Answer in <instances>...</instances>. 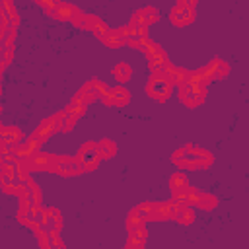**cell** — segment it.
Listing matches in <instances>:
<instances>
[{"label": "cell", "instance_id": "cell-1", "mask_svg": "<svg viewBox=\"0 0 249 249\" xmlns=\"http://www.w3.org/2000/svg\"><path fill=\"white\" fill-rule=\"evenodd\" d=\"M171 161L179 167V169H206L212 165L214 158L210 152L196 148V146H183L179 150L173 152Z\"/></svg>", "mask_w": 249, "mask_h": 249}, {"label": "cell", "instance_id": "cell-2", "mask_svg": "<svg viewBox=\"0 0 249 249\" xmlns=\"http://www.w3.org/2000/svg\"><path fill=\"white\" fill-rule=\"evenodd\" d=\"M171 89H173V82L161 72V74H154L152 72V76H150V82H148V86H146V93L152 97V99H156V101H160V103H165L167 99H169V95H171Z\"/></svg>", "mask_w": 249, "mask_h": 249}, {"label": "cell", "instance_id": "cell-3", "mask_svg": "<svg viewBox=\"0 0 249 249\" xmlns=\"http://www.w3.org/2000/svg\"><path fill=\"white\" fill-rule=\"evenodd\" d=\"M179 99L187 107H198L206 99V86L195 82H183L179 84Z\"/></svg>", "mask_w": 249, "mask_h": 249}, {"label": "cell", "instance_id": "cell-4", "mask_svg": "<svg viewBox=\"0 0 249 249\" xmlns=\"http://www.w3.org/2000/svg\"><path fill=\"white\" fill-rule=\"evenodd\" d=\"M74 160L78 161V165L82 167V171H93V169L99 165V161H101L97 144H93V142H86V144L78 150V154H76Z\"/></svg>", "mask_w": 249, "mask_h": 249}, {"label": "cell", "instance_id": "cell-5", "mask_svg": "<svg viewBox=\"0 0 249 249\" xmlns=\"http://www.w3.org/2000/svg\"><path fill=\"white\" fill-rule=\"evenodd\" d=\"M144 53H146V56H148L150 70H152L154 74H161L163 68H165V64H169V58H167L165 51H163L158 43H150Z\"/></svg>", "mask_w": 249, "mask_h": 249}, {"label": "cell", "instance_id": "cell-6", "mask_svg": "<svg viewBox=\"0 0 249 249\" xmlns=\"http://www.w3.org/2000/svg\"><path fill=\"white\" fill-rule=\"evenodd\" d=\"M41 144H43V140L33 132L31 136H27V138H21L12 150H14V154H16V158L18 160H25V158H29L31 154H35V152H39V148H41Z\"/></svg>", "mask_w": 249, "mask_h": 249}, {"label": "cell", "instance_id": "cell-7", "mask_svg": "<svg viewBox=\"0 0 249 249\" xmlns=\"http://www.w3.org/2000/svg\"><path fill=\"white\" fill-rule=\"evenodd\" d=\"M27 171H51L54 156L53 154H43V152H35L29 158L21 160Z\"/></svg>", "mask_w": 249, "mask_h": 249}, {"label": "cell", "instance_id": "cell-8", "mask_svg": "<svg viewBox=\"0 0 249 249\" xmlns=\"http://www.w3.org/2000/svg\"><path fill=\"white\" fill-rule=\"evenodd\" d=\"M51 171L53 173H58V175H64V177H72V175L84 173L82 167L78 165V161L74 158H66V156H54V161H53Z\"/></svg>", "mask_w": 249, "mask_h": 249}, {"label": "cell", "instance_id": "cell-9", "mask_svg": "<svg viewBox=\"0 0 249 249\" xmlns=\"http://www.w3.org/2000/svg\"><path fill=\"white\" fill-rule=\"evenodd\" d=\"M181 204L171 198V200H165V202H156L154 206V220H173L175 214L179 212Z\"/></svg>", "mask_w": 249, "mask_h": 249}, {"label": "cell", "instance_id": "cell-10", "mask_svg": "<svg viewBox=\"0 0 249 249\" xmlns=\"http://www.w3.org/2000/svg\"><path fill=\"white\" fill-rule=\"evenodd\" d=\"M200 70H202V74L206 76L208 82H212V80H222V78H226L228 72H230L228 64H226L224 60H220V58L210 60V62H208L204 68H200Z\"/></svg>", "mask_w": 249, "mask_h": 249}, {"label": "cell", "instance_id": "cell-11", "mask_svg": "<svg viewBox=\"0 0 249 249\" xmlns=\"http://www.w3.org/2000/svg\"><path fill=\"white\" fill-rule=\"evenodd\" d=\"M169 21L177 27H185L195 21V8H185V6H175L169 14Z\"/></svg>", "mask_w": 249, "mask_h": 249}, {"label": "cell", "instance_id": "cell-12", "mask_svg": "<svg viewBox=\"0 0 249 249\" xmlns=\"http://www.w3.org/2000/svg\"><path fill=\"white\" fill-rule=\"evenodd\" d=\"M128 37H148V23L146 19L142 18L140 12H136L132 18H130V23H128ZM126 37V39H128Z\"/></svg>", "mask_w": 249, "mask_h": 249}, {"label": "cell", "instance_id": "cell-13", "mask_svg": "<svg viewBox=\"0 0 249 249\" xmlns=\"http://www.w3.org/2000/svg\"><path fill=\"white\" fill-rule=\"evenodd\" d=\"M146 237H148V231H146L144 224L138 226V228H134V230H128V241H126V247H138V249H142L144 243H146Z\"/></svg>", "mask_w": 249, "mask_h": 249}, {"label": "cell", "instance_id": "cell-14", "mask_svg": "<svg viewBox=\"0 0 249 249\" xmlns=\"http://www.w3.org/2000/svg\"><path fill=\"white\" fill-rule=\"evenodd\" d=\"M0 136H2V142H4L6 148H14L23 138V134H21V130L18 126H4Z\"/></svg>", "mask_w": 249, "mask_h": 249}, {"label": "cell", "instance_id": "cell-15", "mask_svg": "<svg viewBox=\"0 0 249 249\" xmlns=\"http://www.w3.org/2000/svg\"><path fill=\"white\" fill-rule=\"evenodd\" d=\"M54 132H58V126H56V123H54V117H49V119H43L41 121V124L37 126V130H35V134L45 142L47 138H51Z\"/></svg>", "mask_w": 249, "mask_h": 249}, {"label": "cell", "instance_id": "cell-16", "mask_svg": "<svg viewBox=\"0 0 249 249\" xmlns=\"http://www.w3.org/2000/svg\"><path fill=\"white\" fill-rule=\"evenodd\" d=\"M109 93H111V99H113V107H124V105H128V101H130V93H128V89L123 88V86L109 88Z\"/></svg>", "mask_w": 249, "mask_h": 249}, {"label": "cell", "instance_id": "cell-17", "mask_svg": "<svg viewBox=\"0 0 249 249\" xmlns=\"http://www.w3.org/2000/svg\"><path fill=\"white\" fill-rule=\"evenodd\" d=\"M169 189H171L173 195H179V193L187 191V189H189V179H187V175H185L183 171L173 173V175L169 177Z\"/></svg>", "mask_w": 249, "mask_h": 249}, {"label": "cell", "instance_id": "cell-18", "mask_svg": "<svg viewBox=\"0 0 249 249\" xmlns=\"http://www.w3.org/2000/svg\"><path fill=\"white\" fill-rule=\"evenodd\" d=\"M163 74L173 82V86H175V84L179 86V84L187 82V74H189V70H185V68H177V66H173V64H165Z\"/></svg>", "mask_w": 249, "mask_h": 249}, {"label": "cell", "instance_id": "cell-19", "mask_svg": "<svg viewBox=\"0 0 249 249\" xmlns=\"http://www.w3.org/2000/svg\"><path fill=\"white\" fill-rule=\"evenodd\" d=\"M78 12V8H74L72 4H66V2H58V6L53 10V18H56V19H72V16Z\"/></svg>", "mask_w": 249, "mask_h": 249}, {"label": "cell", "instance_id": "cell-20", "mask_svg": "<svg viewBox=\"0 0 249 249\" xmlns=\"http://www.w3.org/2000/svg\"><path fill=\"white\" fill-rule=\"evenodd\" d=\"M76 99H80V101H84L86 105H89V103H93L95 99H99L97 97V93H95V89H93V86H91V82H88L86 86H82L80 88V91L74 95Z\"/></svg>", "mask_w": 249, "mask_h": 249}, {"label": "cell", "instance_id": "cell-21", "mask_svg": "<svg viewBox=\"0 0 249 249\" xmlns=\"http://www.w3.org/2000/svg\"><path fill=\"white\" fill-rule=\"evenodd\" d=\"M97 150H99L101 160H107V158H113L117 154V144L109 138H103V140L97 142Z\"/></svg>", "mask_w": 249, "mask_h": 249}, {"label": "cell", "instance_id": "cell-22", "mask_svg": "<svg viewBox=\"0 0 249 249\" xmlns=\"http://www.w3.org/2000/svg\"><path fill=\"white\" fill-rule=\"evenodd\" d=\"M88 29H91L95 37L103 39V35L107 33V29H109V27H107V25H105L97 16H88Z\"/></svg>", "mask_w": 249, "mask_h": 249}, {"label": "cell", "instance_id": "cell-23", "mask_svg": "<svg viewBox=\"0 0 249 249\" xmlns=\"http://www.w3.org/2000/svg\"><path fill=\"white\" fill-rule=\"evenodd\" d=\"M113 78H115L117 82H128V80L132 78V68H130V64L119 62V64L113 68Z\"/></svg>", "mask_w": 249, "mask_h": 249}, {"label": "cell", "instance_id": "cell-24", "mask_svg": "<svg viewBox=\"0 0 249 249\" xmlns=\"http://www.w3.org/2000/svg\"><path fill=\"white\" fill-rule=\"evenodd\" d=\"M173 220H177L181 226H191V224L195 222V212H193V208H191V206L181 204V208H179V212L175 214V218H173Z\"/></svg>", "mask_w": 249, "mask_h": 249}, {"label": "cell", "instance_id": "cell-25", "mask_svg": "<svg viewBox=\"0 0 249 249\" xmlns=\"http://www.w3.org/2000/svg\"><path fill=\"white\" fill-rule=\"evenodd\" d=\"M107 47H111V49H119V47H123L124 45V39L117 33V29H107V33L103 35V39H101Z\"/></svg>", "mask_w": 249, "mask_h": 249}, {"label": "cell", "instance_id": "cell-26", "mask_svg": "<svg viewBox=\"0 0 249 249\" xmlns=\"http://www.w3.org/2000/svg\"><path fill=\"white\" fill-rule=\"evenodd\" d=\"M47 210V218H49V231H58L62 226V216L58 212V208H45Z\"/></svg>", "mask_w": 249, "mask_h": 249}, {"label": "cell", "instance_id": "cell-27", "mask_svg": "<svg viewBox=\"0 0 249 249\" xmlns=\"http://www.w3.org/2000/svg\"><path fill=\"white\" fill-rule=\"evenodd\" d=\"M196 206H198V208H202V210H214V208L218 206V198H216L214 195H208V193H200Z\"/></svg>", "mask_w": 249, "mask_h": 249}, {"label": "cell", "instance_id": "cell-28", "mask_svg": "<svg viewBox=\"0 0 249 249\" xmlns=\"http://www.w3.org/2000/svg\"><path fill=\"white\" fill-rule=\"evenodd\" d=\"M154 206H156V202H144V204L136 206L134 212H136L144 222H148V220H154Z\"/></svg>", "mask_w": 249, "mask_h": 249}, {"label": "cell", "instance_id": "cell-29", "mask_svg": "<svg viewBox=\"0 0 249 249\" xmlns=\"http://www.w3.org/2000/svg\"><path fill=\"white\" fill-rule=\"evenodd\" d=\"M126 45H130L132 49H138V51H146L148 49V45L152 43L148 37H128L126 41H124Z\"/></svg>", "mask_w": 249, "mask_h": 249}, {"label": "cell", "instance_id": "cell-30", "mask_svg": "<svg viewBox=\"0 0 249 249\" xmlns=\"http://www.w3.org/2000/svg\"><path fill=\"white\" fill-rule=\"evenodd\" d=\"M140 14H142V18L146 19V23H148V25L160 19V12H158L156 8H152V6H148V8H144V10H140Z\"/></svg>", "mask_w": 249, "mask_h": 249}, {"label": "cell", "instance_id": "cell-31", "mask_svg": "<svg viewBox=\"0 0 249 249\" xmlns=\"http://www.w3.org/2000/svg\"><path fill=\"white\" fill-rule=\"evenodd\" d=\"M144 224V220L132 210L130 214H128V218H126V230H134V228H138V226H142Z\"/></svg>", "mask_w": 249, "mask_h": 249}, {"label": "cell", "instance_id": "cell-32", "mask_svg": "<svg viewBox=\"0 0 249 249\" xmlns=\"http://www.w3.org/2000/svg\"><path fill=\"white\" fill-rule=\"evenodd\" d=\"M37 233V239H39V245L43 247V249H51L53 245H51V233L49 231H43V230H39V231H35Z\"/></svg>", "mask_w": 249, "mask_h": 249}, {"label": "cell", "instance_id": "cell-33", "mask_svg": "<svg viewBox=\"0 0 249 249\" xmlns=\"http://www.w3.org/2000/svg\"><path fill=\"white\" fill-rule=\"evenodd\" d=\"M74 25H78V27H84V29H88V16L86 14H82L80 10L72 16V19H70Z\"/></svg>", "mask_w": 249, "mask_h": 249}, {"label": "cell", "instance_id": "cell-34", "mask_svg": "<svg viewBox=\"0 0 249 249\" xmlns=\"http://www.w3.org/2000/svg\"><path fill=\"white\" fill-rule=\"evenodd\" d=\"M91 86H93V89H95V93H97V97H99V99L109 91V86H107V84H103V82H99V80H91Z\"/></svg>", "mask_w": 249, "mask_h": 249}, {"label": "cell", "instance_id": "cell-35", "mask_svg": "<svg viewBox=\"0 0 249 249\" xmlns=\"http://www.w3.org/2000/svg\"><path fill=\"white\" fill-rule=\"evenodd\" d=\"M58 2H60V0H41L39 4H41L45 10H47V14H53V10L58 6Z\"/></svg>", "mask_w": 249, "mask_h": 249}, {"label": "cell", "instance_id": "cell-36", "mask_svg": "<svg viewBox=\"0 0 249 249\" xmlns=\"http://www.w3.org/2000/svg\"><path fill=\"white\" fill-rule=\"evenodd\" d=\"M51 233V245L53 247H60V249H64V243H62V239L58 237V231H49Z\"/></svg>", "mask_w": 249, "mask_h": 249}, {"label": "cell", "instance_id": "cell-37", "mask_svg": "<svg viewBox=\"0 0 249 249\" xmlns=\"http://www.w3.org/2000/svg\"><path fill=\"white\" fill-rule=\"evenodd\" d=\"M177 6H185V8H195L196 0H177Z\"/></svg>", "mask_w": 249, "mask_h": 249}, {"label": "cell", "instance_id": "cell-38", "mask_svg": "<svg viewBox=\"0 0 249 249\" xmlns=\"http://www.w3.org/2000/svg\"><path fill=\"white\" fill-rule=\"evenodd\" d=\"M2 128H4V126H2V123H0V132H2Z\"/></svg>", "mask_w": 249, "mask_h": 249}, {"label": "cell", "instance_id": "cell-39", "mask_svg": "<svg viewBox=\"0 0 249 249\" xmlns=\"http://www.w3.org/2000/svg\"><path fill=\"white\" fill-rule=\"evenodd\" d=\"M0 91H2V88H0Z\"/></svg>", "mask_w": 249, "mask_h": 249}]
</instances>
